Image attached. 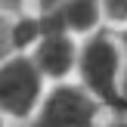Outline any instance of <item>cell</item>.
Listing matches in <instances>:
<instances>
[{
	"label": "cell",
	"mask_w": 127,
	"mask_h": 127,
	"mask_svg": "<svg viewBox=\"0 0 127 127\" xmlns=\"http://www.w3.org/2000/svg\"><path fill=\"white\" fill-rule=\"evenodd\" d=\"M78 47H81V37H74L71 31H65V28H43L34 37V43L28 47V56L40 68V74L53 84V81L74 78Z\"/></svg>",
	"instance_id": "cell-4"
},
{
	"label": "cell",
	"mask_w": 127,
	"mask_h": 127,
	"mask_svg": "<svg viewBox=\"0 0 127 127\" xmlns=\"http://www.w3.org/2000/svg\"><path fill=\"white\" fill-rule=\"evenodd\" d=\"M102 3V22L109 28H127V0H99Z\"/></svg>",
	"instance_id": "cell-5"
},
{
	"label": "cell",
	"mask_w": 127,
	"mask_h": 127,
	"mask_svg": "<svg viewBox=\"0 0 127 127\" xmlns=\"http://www.w3.org/2000/svg\"><path fill=\"white\" fill-rule=\"evenodd\" d=\"M28 0H0V12H22Z\"/></svg>",
	"instance_id": "cell-6"
},
{
	"label": "cell",
	"mask_w": 127,
	"mask_h": 127,
	"mask_svg": "<svg viewBox=\"0 0 127 127\" xmlns=\"http://www.w3.org/2000/svg\"><path fill=\"white\" fill-rule=\"evenodd\" d=\"M47 90V78L28 50H9L0 56V115L12 121H28Z\"/></svg>",
	"instance_id": "cell-3"
},
{
	"label": "cell",
	"mask_w": 127,
	"mask_h": 127,
	"mask_svg": "<svg viewBox=\"0 0 127 127\" xmlns=\"http://www.w3.org/2000/svg\"><path fill=\"white\" fill-rule=\"evenodd\" d=\"M74 81L84 84L93 96L118 115H127V87H124V50L118 34L102 25L93 34L81 37Z\"/></svg>",
	"instance_id": "cell-1"
},
{
	"label": "cell",
	"mask_w": 127,
	"mask_h": 127,
	"mask_svg": "<svg viewBox=\"0 0 127 127\" xmlns=\"http://www.w3.org/2000/svg\"><path fill=\"white\" fill-rule=\"evenodd\" d=\"M102 102L78 81H53L43 90L28 127H99Z\"/></svg>",
	"instance_id": "cell-2"
},
{
	"label": "cell",
	"mask_w": 127,
	"mask_h": 127,
	"mask_svg": "<svg viewBox=\"0 0 127 127\" xmlns=\"http://www.w3.org/2000/svg\"><path fill=\"white\" fill-rule=\"evenodd\" d=\"M105 127H127V115L118 118V121H112V124H105Z\"/></svg>",
	"instance_id": "cell-7"
},
{
	"label": "cell",
	"mask_w": 127,
	"mask_h": 127,
	"mask_svg": "<svg viewBox=\"0 0 127 127\" xmlns=\"http://www.w3.org/2000/svg\"><path fill=\"white\" fill-rule=\"evenodd\" d=\"M0 127H6V118H3V115H0Z\"/></svg>",
	"instance_id": "cell-8"
}]
</instances>
